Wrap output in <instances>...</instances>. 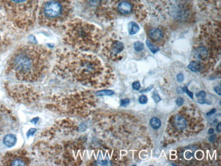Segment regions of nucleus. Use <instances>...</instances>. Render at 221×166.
Masks as SVG:
<instances>
[{"label":"nucleus","mask_w":221,"mask_h":166,"mask_svg":"<svg viewBox=\"0 0 221 166\" xmlns=\"http://www.w3.org/2000/svg\"><path fill=\"white\" fill-rule=\"evenodd\" d=\"M114 94V91L110 90H103V91H99L96 93L97 96H103V95H112Z\"/></svg>","instance_id":"23"},{"label":"nucleus","mask_w":221,"mask_h":166,"mask_svg":"<svg viewBox=\"0 0 221 166\" xmlns=\"http://www.w3.org/2000/svg\"><path fill=\"white\" fill-rule=\"evenodd\" d=\"M16 125V119L9 109L0 103V138Z\"/></svg>","instance_id":"15"},{"label":"nucleus","mask_w":221,"mask_h":166,"mask_svg":"<svg viewBox=\"0 0 221 166\" xmlns=\"http://www.w3.org/2000/svg\"><path fill=\"white\" fill-rule=\"evenodd\" d=\"M3 142L4 145L7 147H12L16 144V137L14 134H7L4 136Z\"/></svg>","instance_id":"17"},{"label":"nucleus","mask_w":221,"mask_h":166,"mask_svg":"<svg viewBox=\"0 0 221 166\" xmlns=\"http://www.w3.org/2000/svg\"><path fill=\"white\" fill-rule=\"evenodd\" d=\"M183 91H184V92H186V93L187 94H188V95H189V96H190L191 98L193 99V93H191V92H190V91H189V90H188V89H187V87H184V89H183Z\"/></svg>","instance_id":"30"},{"label":"nucleus","mask_w":221,"mask_h":166,"mask_svg":"<svg viewBox=\"0 0 221 166\" xmlns=\"http://www.w3.org/2000/svg\"><path fill=\"white\" fill-rule=\"evenodd\" d=\"M146 32L148 40L158 47L163 46L167 39V33L163 27H148Z\"/></svg>","instance_id":"16"},{"label":"nucleus","mask_w":221,"mask_h":166,"mask_svg":"<svg viewBox=\"0 0 221 166\" xmlns=\"http://www.w3.org/2000/svg\"><path fill=\"white\" fill-rule=\"evenodd\" d=\"M176 104L178 106H182L183 104H184V100L182 97H179V98H178V100H176Z\"/></svg>","instance_id":"28"},{"label":"nucleus","mask_w":221,"mask_h":166,"mask_svg":"<svg viewBox=\"0 0 221 166\" xmlns=\"http://www.w3.org/2000/svg\"><path fill=\"white\" fill-rule=\"evenodd\" d=\"M216 112V110H214L213 111H211V112H210V113H208V115H210V114H213V113L214 112Z\"/></svg>","instance_id":"35"},{"label":"nucleus","mask_w":221,"mask_h":166,"mask_svg":"<svg viewBox=\"0 0 221 166\" xmlns=\"http://www.w3.org/2000/svg\"><path fill=\"white\" fill-rule=\"evenodd\" d=\"M203 119L197 108L183 107L170 117L167 133L176 138L190 137L202 130Z\"/></svg>","instance_id":"7"},{"label":"nucleus","mask_w":221,"mask_h":166,"mask_svg":"<svg viewBox=\"0 0 221 166\" xmlns=\"http://www.w3.org/2000/svg\"><path fill=\"white\" fill-rule=\"evenodd\" d=\"M206 95L204 91H200L196 94V97H197V102L199 104H205L207 102L205 100V97Z\"/></svg>","instance_id":"21"},{"label":"nucleus","mask_w":221,"mask_h":166,"mask_svg":"<svg viewBox=\"0 0 221 166\" xmlns=\"http://www.w3.org/2000/svg\"><path fill=\"white\" fill-rule=\"evenodd\" d=\"M53 71L62 78L92 89L108 87L114 78L112 70L97 57L76 50H59Z\"/></svg>","instance_id":"1"},{"label":"nucleus","mask_w":221,"mask_h":166,"mask_svg":"<svg viewBox=\"0 0 221 166\" xmlns=\"http://www.w3.org/2000/svg\"><path fill=\"white\" fill-rule=\"evenodd\" d=\"M139 102H140V104H145L148 102V98H147V97L146 95H142L139 98Z\"/></svg>","instance_id":"25"},{"label":"nucleus","mask_w":221,"mask_h":166,"mask_svg":"<svg viewBox=\"0 0 221 166\" xmlns=\"http://www.w3.org/2000/svg\"><path fill=\"white\" fill-rule=\"evenodd\" d=\"M139 30H140V27L136 22L132 21L129 23V26H128V31H129L130 35L136 34V33L138 32Z\"/></svg>","instance_id":"18"},{"label":"nucleus","mask_w":221,"mask_h":166,"mask_svg":"<svg viewBox=\"0 0 221 166\" xmlns=\"http://www.w3.org/2000/svg\"><path fill=\"white\" fill-rule=\"evenodd\" d=\"M217 130H218V132L220 131V123L218 124V127H217Z\"/></svg>","instance_id":"34"},{"label":"nucleus","mask_w":221,"mask_h":166,"mask_svg":"<svg viewBox=\"0 0 221 166\" xmlns=\"http://www.w3.org/2000/svg\"><path fill=\"white\" fill-rule=\"evenodd\" d=\"M130 101L129 99H125V100H121V106H126L128 104H129Z\"/></svg>","instance_id":"29"},{"label":"nucleus","mask_w":221,"mask_h":166,"mask_svg":"<svg viewBox=\"0 0 221 166\" xmlns=\"http://www.w3.org/2000/svg\"><path fill=\"white\" fill-rule=\"evenodd\" d=\"M102 40L103 33L97 27L82 19L73 18L64 25L63 40L76 51H97Z\"/></svg>","instance_id":"5"},{"label":"nucleus","mask_w":221,"mask_h":166,"mask_svg":"<svg viewBox=\"0 0 221 166\" xmlns=\"http://www.w3.org/2000/svg\"><path fill=\"white\" fill-rule=\"evenodd\" d=\"M6 24V20L4 18V16L2 14L1 10L0 9V38H1L2 35L4 34V30H5V27Z\"/></svg>","instance_id":"19"},{"label":"nucleus","mask_w":221,"mask_h":166,"mask_svg":"<svg viewBox=\"0 0 221 166\" xmlns=\"http://www.w3.org/2000/svg\"><path fill=\"white\" fill-rule=\"evenodd\" d=\"M220 56V24L210 21L200 27L193 48L192 61L202 73L212 71Z\"/></svg>","instance_id":"4"},{"label":"nucleus","mask_w":221,"mask_h":166,"mask_svg":"<svg viewBox=\"0 0 221 166\" xmlns=\"http://www.w3.org/2000/svg\"><path fill=\"white\" fill-rule=\"evenodd\" d=\"M132 87L134 90H136V91H138V90L140 89V87H141L140 83H139V82H138V81L134 82V83L132 84Z\"/></svg>","instance_id":"26"},{"label":"nucleus","mask_w":221,"mask_h":166,"mask_svg":"<svg viewBox=\"0 0 221 166\" xmlns=\"http://www.w3.org/2000/svg\"><path fill=\"white\" fill-rule=\"evenodd\" d=\"M1 163L4 165H29L31 158L27 150L20 149L6 153L2 157Z\"/></svg>","instance_id":"14"},{"label":"nucleus","mask_w":221,"mask_h":166,"mask_svg":"<svg viewBox=\"0 0 221 166\" xmlns=\"http://www.w3.org/2000/svg\"><path fill=\"white\" fill-rule=\"evenodd\" d=\"M153 99H154L155 102L156 103H158L159 102H160V100H161V98H160L159 95H158V93H157V91H155L154 93H153Z\"/></svg>","instance_id":"27"},{"label":"nucleus","mask_w":221,"mask_h":166,"mask_svg":"<svg viewBox=\"0 0 221 166\" xmlns=\"http://www.w3.org/2000/svg\"><path fill=\"white\" fill-rule=\"evenodd\" d=\"M71 10L72 0H43L37 18L40 25L56 28L68 21Z\"/></svg>","instance_id":"9"},{"label":"nucleus","mask_w":221,"mask_h":166,"mask_svg":"<svg viewBox=\"0 0 221 166\" xmlns=\"http://www.w3.org/2000/svg\"><path fill=\"white\" fill-rule=\"evenodd\" d=\"M99 131L108 139L121 142L123 148L136 149L144 144L147 145L145 130L131 117L122 114H113L99 118L97 123Z\"/></svg>","instance_id":"3"},{"label":"nucleus","mask_w":221,"mask_h":166,"mask_svg":"<svg viewBox=\"0 0 221 166\" xmlns=\"http://www.w3.org/2000/svg\"><path fill=\"white\" fill-rule=\"evenodd\" d=\"M177 79H178V81L179 82H182L184 81V76H183L182 73H180V74H178V76H177Z\"/></svg>","instance_id":"31"},{"label":"nucleus","mask_w":221,"mask_h":166,"mask_svg":"<svg viewBox=\"0 0 221 166\" xmlns=\"http://www.w3.org/2000/svg\"><path fill=\"white\" fill-rule=\"evenodd\" d=\"M150 125L152 126V127L153 129H157L161 127V122L160 120L158 118H156V117H154V118L151 119L150 121Z\"/></svg>","instance_id":"20"},{"label":"nucleus","mask_w":221,"mask_h":166,"mask_svg":"<svg viewBox=\"0 0 221 166\" xmlns=\"http://www.w3.org/2000/svg\"><path fill=\"white\" fill-rule=\"evenodd\" d=\"M208 133H209L210 134H212L214 133V129H209V131H208Z\"/></svg>","instance_id":"33"},{"label":"nucleus","mask_w":221,"mask_h":166,"mask_svg":"<svg viewBox=\"0 0 221 166\" xmlns=\"http://www.w3.org/2000/svg\"><path fill=\"white\" fill-rule=\"evenodd\" d=\"M146 45L148 46V47L149 48V49L151 50V52H153V53H156L158 50H159V47L155 46L154 44H153L150 40H146Z\"/></svg>","instance_id":"22"},{"label":"nucleus","mask_w":221,"mask_h":166,"mask_svg":"<svg viewBox=\"0 0 221 166\" xmlns=\"http://www.w3.org/2000/svg\"><path fill=\"white\" fill-rule=\"evenodd\" d=\"M51 58L52 52L42 46H20L8 59L6 73L18 81L35 83L47 73Z\"/></svg>","instance_id":"2"},{"label":"nucleus","mask_w":221,"mask_h":166,"mask_svg":"<svg viewBox=\"0 0 221 166\" xmlns=\"http://www.w3.org/2000/svg\"><path fill=\"white\" fill-rule=\"evenodd\" d=\"M152 86H151V87H149L148 88V89H144V91H141V92H148V91H150V90L151 89H152Z\"/></svg>","instance_id":"32"},{"label":"nucleus","mask_w":221,"mask_h":166,"mask_svg":"<svg viewBox=\"0 0 221 166\" xmlns=\"http://www.w3.org/2000/svg\"><path fill=\"white\" fill-rule=\"evenodd\" d=\"M110 18L114 16H133L139 21L146 20L148 12L141 0H110L109 2Z\"/></svg>","instance_id":"10"},{"label":"nucleus","mask_w":221,"mask_h":166,"mask_svg":"<svg viewBox=\"0 0 221 166\" xmlns=\"http://www.w3.org/2000/svg\"><path fill=\"white\" fill-rule=\"evenodd\" d=\"M40 0H0V9L13 28L27 31L36 21Z\"/></svg>","instance_id":"6"},{"label":"nucleus","mask_w":221,"mask_h":166,"mask_svg":"<svg viewBox=\"0 0 221 166\" xmlns=\"http://www.w3.org/2000/svg\"><path fill=\"white\" fill-rule=\"evenodd\" d=\"M125 49L123 43L117 37H110L102 43V51L107 59L113 61H117L123 58Z\"/></svg>","instance_id":"12"},{"label":"nucleus","mask_w":221,"mask_h":166,"mask_svg":"<svg viewBox=\"0 0 221 166\" xmlns=\"http://www.w3.org/2000/svg\"><path fill=\"white\" fill-rule=\"evenodd\" d=\"M134 48L136 51H142V50L144 48V45H143L142 42H136L134 45Z\"/></svg>","instance_id":"24"},{"label":"nucleus","mask_w":221,"mask_h":166,"mask_svg":"<svg viewBox=\"0 0 221 166\" xmlns=\"http://www.w3.org/2000/svg\"><path fill=\"white\" fill-rule=\"evenodd\" d=\"M95 99L90 92H78L66 96L52 97L48 105L50 109L61 114L83 116L95 106Z\"/></svg>","instance_id":"8"},{"label":"nucleus","mask_w":221,"mask_h":166,"mask_svg":"<svg viewBox=\"0 0 221 166\" xmlns=\"http://www.w3.org/2000/svg\"><path fill=\"white\" fill-rule=\"evenodd\" d=\"M86 10L96 16L102 18H110L108 0H80Z\"/></svg>","instance_id":"13"},{"label":"nucleus","mask_w":221,"mask_h":166,"mask_svg":"<svg viewBox=\"0 0 221 166\" xmlns=\"http://www.w3.org/2000/svg\"><path fill=\"white\" fill-rule=\"evenodd\" d=\"M5 89L8 95L17 102L31 104L38 99L37 92L29 86L22 84L12 85L6 83Z\"/></svg>","instance_id":"11"}]
</instances>
